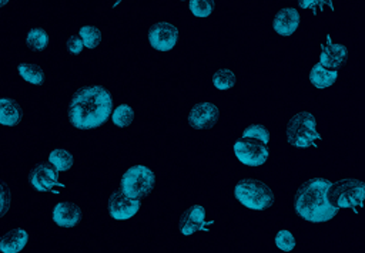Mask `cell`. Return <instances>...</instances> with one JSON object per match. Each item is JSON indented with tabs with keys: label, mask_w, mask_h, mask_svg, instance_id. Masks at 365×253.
Instances as JSON below:
<instances>
[{
	"label": "cell",
	"mask_w": 365,
	"mask_h": 253,
	"mask_svg": "<svg viewBox=\"0 0 365 253\" xmlns=\"http://www.w3.org/2000/svg\"><path fill=\"white\" fill-rule=\"evenodd\" d=\"M113 110L112 94L100 86L82 88L70 106V121L78 130H93L103 125Z\"/></svg>",
	"instance_id": "1"
},
{
	"label": "cell",
	"mask_w": 365,
	"mask_h": 253,
	"mask_svg": "<svg viewBox=\"0 0 365 253\" xmlns=\"http://www.w3.org/2000/svg\"><path fill=\"white\" fill-rule=\"evenodd\" d=\"M332 182L324 178H315L307 182L297 194L294 208L297 214L307 222L323 223L331 221L338 207L334 205L330 198Z\"/></svg>",
	"instance_id": "2"
},
{
	"label": "cell",
	"mask_w": 365,
	"mask_h": 253,
	"mask_svg": "<svg viewBox=\"0 0 365 253\" xmlns=\"http://www.w3.org/2000/svg\"><path fill=\"white\" fill-rule=\"evenodd\" d=\"M235 199L251 211H267L274 204L273 191L256 180H240L234 188Z\"/></svg>",
	"instance_id": "3"
},
{
	"label": "cell",
	"mask_w": 365,
	"mask_h": 253,
	"mask_svg": "<svg viewBox=\"0 0 365 253\" xmlns=\"http://www.w3.org/2000/svg\"><path fill=\"white\" fill-rule=\"evenodd\" d=\"M321 140L317 131V120L314 114L301 111L291 118L287 126V141L296 148H308Z\"/></svg>",
	"instance_id": "4"
},
{
	"label": "cell",
	"mask_w": 365,
	"mask_h": 253,
	"mask_svg": "<svg viewBox=\"0 0 365 253\" xmlns=\"http://www.w3.org/2000/svg\"><path fill=\"white\" fill-rule=\"evenodd\" d=\"M154 182V174L149 167L133 165L121 176V192L139 199L153 189Z\"/></svg>",
	"instance_id": "5"
},
{
	"label": "cell",
	"mask_w": 365,
	"mask_h": 253,
	"mask_svg": "<svg viewBox=\"0 0 365 253\" xmlns=\"http://www.w3.org/2000/svg\"><path fill=\"white\" fill-rule=\"evenodd\" d=\"M334 196L338 208H362L365 202V182L353 178L339 181L335 185Z\"/></svg>",
	"instance_id": "6"
},
{
	"label": "cell",
	"mask_w": 365,
	"mask_h": 253,
	"mask_svg": "<svg viewBox=\"0 0 365 253\" xmlns=\"http://www.w3.org/2000/svg\"><path fill=\"white\" fill-rule=\"evenodd\" d=\"M233 151H234L235 158L242 165H247V167L264 165L270 156V151L265 145H261V144H257L249 140L235 141Z\"/></svg>",
	"instance_id": "7"
},
{
	"label": "cell",
	"mask_w": 365,
	"mask_h": 253,
	"mask_svg": "<svg viewBox=\"0 0 365 253\" xmlns=\"http://www.w3.org/2000/svg\"><path fill=\"white\" fill-rule=\"evenodd\" d=\"M149 41L157 52H170L179 41V30L172 23H157L149 33Z\"/></svg>",
	"instance_id": "8"
},
{
	"label": "cell",
	"mask_w": 365,
	"mask_h": 253,
	"mask_svg": "<svg viewBox=\"0 0 365 253\" xmlns=\"http://www.w3.org/2000/svg\"><path fill=\"white\" fill-rule=\"evenodd\" d=\"M140 211V200L121 194H113L109 199V214L114 221L123 222L137 215Z\"/></svg>",
	"instance_id": "9"
},
{
	"label": "cell",
	"mask_w": 365,
	"mask_h": 253,
	"mask_svg": "<svg viewBox=\"0 0 365 253\" xmlns=\"http://www.w3.org/2000/svg\"><path fill=\"white\" fill-rule=\"evenodd\" d=\"M206 219H207V211L203 205H193L181 218L179 229L181 235L191 236L196 232H204L207 231L206 227Z\"/></svg>",
	"instance_id": "10"
},
{
	"label": "cell",
	"mask_w": 365,
	"mask_h": 253,
	"mask_svg": "<svg viewBox=\"0 0 365 253\" xmlns=\"http://www.w3.org/2000/svg\"><path fill=\"white\" fill-rule=\"evenodd\" d=\"M218 118V109L214 103L204 101L194 106L188 114V122L194 130H203Z\"/></svg>",
	"instance_id": "11"
},
{
	"label": "cell",
	"mask_w": 365,
	"mask_h": 253,
	"mask_svg": "<svg viewBox=\"0 0 365 253\" xmlns=\"http://www.w3.org/2000/svg\"><path fill=\"white\" fill-rule=\"evenodd\" d=\"M300 26V13L294 8L281 9L273 21V29L277 35L288 37L294 35Z\"/></svg>",
	"instance_id": "12"
},
{
	"label": "cell",
	"mask_w": 365,
	"mask_h": 253,
	"mask_svg": "<svg viewBox=\"0 0 365 253\" xmlns=\"http://www.w3.org/2000/svg\"><path fill=\"white\" fill-rule=\"evenodd\" d=\"M30 184L39 192H48L59 185V174L48 165H37L30 172Z\"/></svg>",
	"instance_id": "13"
},
{
	"label": "cell",
	"mask_w": 365,
	"mask_h": 253,
	"mask_svg": "<svg viewBox=\"0 0 365 253\" xmlns=\"http://www.w3.org/2000/svg\"><path fill=\"white\" fill-rule=\"evenodd\" d=\"M53 222L62 227H73L82 219V209L70 202H59L53 208Z\"/></svg>",
	"instance_id": "14"
},
{
	"label": "cell",
	"mask_w": 365,
	"mask_h": 253,
	"mask_svg": "<svg viewBox=\"0 0 365 253\" xmlns=\"http://www.w3.org/2000/svg\"><path fill=\"white\" fill-rule=\"evenodd\" d=\"M29 242V232L24 227H15V229L3 234L0 239V250L2 253H19L26 247Z\"/></svg>",
	"instance_id": "15"
},
{
	"label": "cell",
	"mask_w": 365,
	"mask_h": 253,
	"mask_svg": "<svg viewBox=\"0 0 365 253\" xmlns=\"http://www.w3.org/2000/svg\"><path fill=\"white\" fill-rule=\"evenodd\" d=\"M327 46L323 47L320 53V64L327 68H337L347 57V48L346 46L339 43H332L331 37L327 39Z\"/></svg>",
	"instance_id": "16"
},
{
	"label": "cell",
	"mask_w": 365,
	"mask_h": 253,
	"mask_svg": "<svg viewBox=\"0 0 365 253\" xmlns=\"http://www.w3.org/2000/svg\"><path fill=\"white\" fill-rule=\"evenodd\" d=\"M337 79H338V73L335 70H330L320 63L315 64L310 71L311 84L320 90L331 87Z\"/></svg>",
	"instance_id": "17"
},
{
	"label": "cell",
	"mask_w": 365,
	"mask_h": 253,
	"mask_svg": "<svg viewBox=\"0 0 365 253\" xmlns=\"http://www.w3.org/2000/svg\"><path fill=\"white\" fill-rule=\"evenodd\" d=\"M20 120V111L16 103L3 97L0 100V124L3 126H15Z\"/></svg>",
	"instance_id": "18"
},
{
	"label": "cell",
	"mask_w": 365,
	"mask_h": 253,
	"mask_svg": "<svg viewBox=\"0 0 365 253\" xmlns=\"http://www.w3.org/2000/svg\"><path fill=\"white\" fill-rule=\"evenodd\" d=\"M17 73L24 82L32 86H40L44 82V71L37 64L21 63L17 66Z\"/></svg>",
	"instance_id": "19"
},
{
	"label": "cell",
	"mask_w": 365,
	"mask_h": 253,
	"mask_svg": "<svg viewBox=\"0 0 365 253\" xmlns=\"http://www.w3.org/2000/svg\"><path fill=\"white\" fill-rule=\"evenodd\" d=\"M48 162L57 172H64L73 167V156L66 148H55L48 154Z\"/></svg>",
	"instance_id": "20"
},
{
	"label": "cell",
	"mask_w": 365,
	"mask_h": 253,
	"mask_svg": "<svg viewBox=\"0 0 365 253\" xmlns=\"http://www.w3.org/2000/svg\"><path fill=\"white\" fill-rule=\"evenodd\" d=\"M242 140L254 141L261 145H267L270 142V133L267 131V129L261 124H253L249 125L247 129L242 131Z\"/></svg>",
	"instance_id": "21"
},
{
	"label": "cell",
	"mask_w": 365,
	"mask_h": 253,
	"mask_svg": "<svg viewBox=\"0 0 365 253\" xmlns=\"http://www.w3.org/2000/svg\"><path fill=\"white\" fill-rule=\"evenodd\" d=\"M134 120V111L129 104H120L114 109L112 121L118 129H126Z\"/></svg>",
	"instance_id": "22"
},
{
	"label": "cell",
	"mask_w": 365,
	"mask_h": 253,
	"mask_svg": "<svg viewBox=\"0 0 365 253\" xmlns=\"http://www.w3.org/2000/svg\"><path fill=\"white\" fill-rule=\"evenodd\" d=\"M28 46L35 50V52H43V50L48 46V33L40 28L29 30L26 36Z\"/></svg>",
	"instance_id": "23"
},
{
	"label": "cell",
	"mask_w": 365,
	"mask_h": 253,
	"mask_svg": "<svg viewBox=\"0 0 365 253\" xmlns=\"http://www.w3.org/2000/svg\"><path fill=\"white\" fill-rule=\"evenodd\" d=\"M213 84L217 90H230L235 84V74L230 68H220L213 75Z\"/></svg>",
	"instance_id": "24"
},
{
	"label": "cell",
	"mask_w": 365,
	"mask_h": 253,
	"mask_svg": "<svg viewBox=\"0 0 365 253\" xmlns=\"http://www.w3.org/2000/svg\"><path fill=\"white\" fill-rule=\"evenodd\" d=\"M79 36L87 48H94L102 40V32L96 26H83L79 30Z\"/></svg>",
	"instance_id": "25"
},
{
	"label": "cell",
	"mask_w": 365,
	"mask_h": 253,
	"mask_svg": "<svg viewBox=\"0 0 365 253\" xmlns=\"http://www.w3.org/2000/svg\"><path fill=\"white\" fill-rule=\"evenodd\" d=\"M274 242H276V246L283 250V252H293L297 246V241H296V236L291 234L288 229H281L276 234V238H274Z\"/></svg>",
	"instance_id": "26"
},
{
	"label": "cell",
	"mask_w": 365,
	"mask_h": 253,
	"mask_svg": "<svg viewBox=\"0 0 365 253\" xmlns=\"http://www.w3.org/2000/svg\"><path fill=\"white\" fill-rule=\"evenodd\" d=\"M188 8L193 16L200 17V19L208 17L214 9L213 3L207 2V0H191V2H188Z\"/></svg>",
	"instance_id": "27"
},
{
	"label": "cell",
	"mask_w": 365,
	"mask_h": 253,
	"mask_svg": "<svg viewBox=\"0 0 365 253\" xmlns=\"http://www.w3.org/2000/svg\"><path fill=\"white\" fill-rule=\"evenodd\" d=\"M67 50L70 53L73 55H79L83 52V47H84V43L83 40L80 39V36H70L69 40H67V44H66Z\"/></svg>",
	"instance_id": "28"
},
{
	"label": "cell",
	"mask_w": 365,
	"mask_h": 253,
	"mask_svg": "<svg viewBox=\"0 0 365 253\" xmlns=\"http://www.w3.org/2000/svg\"><path fill=\"white\" fill-rule=\"evenodd\" d=\"M324 3H327V2H307V0H301L300 8H303V9H314V8H317V6H323Z\"/></svg>",
	"instance_id": "29"
},
{
	"label": "cell",
	"mask_w": 365,
	"mask_h": 253,
	"mask_svg": "<svg viewBox=\"0 0 365 253\" xmlns=\"http://www.w3.org/2000/svg\"><path fill=\"white\" fill-rule=\"evenodd\" d=\"M6 212V192L5 188L2 189V214Z\"/></svg>",
	"instance_id": "30"
},
{
	"label": "cell",
	"mask_w": 365,
	"mask_h": 253,
	"mask_svg": "<svg viewBox=\"0 0 365 253\" xmlns=\"http://www.w3.org/2000/svg\"><path fill=\"white\" fill-rule=\"evenodd\" d=\"M9 2H8V0H3V2L2 3H0V5H2V6H6Z\"/></svg>",
	"instance_id": "31"
}]
</instances>
